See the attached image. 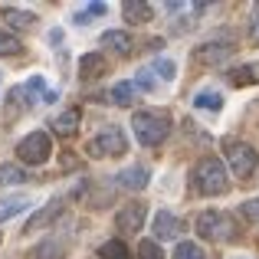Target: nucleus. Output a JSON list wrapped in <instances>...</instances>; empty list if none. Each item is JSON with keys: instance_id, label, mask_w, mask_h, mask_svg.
Masks as SVG:
<instances>
[{"instance_id": "nucleus-16", "label": "nucleus", "mask_w": 259, "mask_h": 259, "mask_svg": "<svg viewBox=\"0 0 259 259\" xmlns=\"http://www.w3.org/2000/svg\"><path fill=\"white\" fill-rule=\"evenodd\" d=\"M4 20L10 26H17V30H26V26L36 23V17H33L30 10H17V7H4Z\"/></svg>"}, {"instance_id": "nucleus-4", "label": "nucleus", "mask_w": 259, "mask_h": 259, "mask_svg": "<svg viewBox=\"0 0 259 259\" xmlns=\"http://www.w3.org/2000/svg\"><path fill=\"white\" fill-rule=\"evenodd\" d=\"M227 161H230V167H233V174L249 177L256 171V164H259V154H256L253 145H246V141H230L227 145Z\"/></svg>"}, {"instance_id": "nucleus-15", "label": "nucleus", "mask_w": 259, "mask_h": 259, "mask_svg": "<svg viewBox=\"0 0 259 259\" xmlns=\"http://www.w3.org/2000/svg\"><path fill=\"white\" fill-rule=\"evenodd\" d=\"M59 213H63V203H59V200H56V203H46V207L39 210L36 217H30V220H26V230H39V227H46V223H53Z\"/></svg>"}, {"instance_id": "nucleus-25", "label": "nucleus", "mask_w": 259, "mask_h": 259, "mask_svg": "<svg viewBox=\"0 0 259 259\" xmlns=\"http://www.w3.org/2000/svg\"><path fill=\"white\" fill-rule=\"evenodd\" d=\"M20 53H23V43H20L17 36L0 33V56H20Z\"/></svg>"}, {"instance_id": "nucleus-23", "label": "nucleus", "mask_w": 259, "mask_h": 259, "mask_svg": "<svg viewBox=\"0 0 259 259\" xmlns=\"http://www.w3.org/2000/svg\"><path fill=\"white\" fill-rule=\"evenodd\" d=\"M36 259H66V253H63V243H56V240H46L43 246L36 249Z\"/></svg>"}, {"instance_id": "nucleus-14", "label": "nucleus", "mask_w": 259, "mask_h": 259, "mask_svg": "<svg viewBox=\"0 0 259 259\" xmlns=\"http://www.w3.org/2000/svg\"><path fill=\"white\" fill-rule=\"evenodd\" d=\"M121 10H125V20H128V23H148V20L154 17V10L148 4H141V0H128Z\"/></svg>"}, {"instance_id": "nucleus-6", "label": "nucleus", "mask_w": 259, "mask_h": 259, "mask_svg": "<svg viewBox=\"0 0 259 259\" xmlns=\"http://www.w3.org/2000/svg\"><path fill=\"white\" fill-rule=\"evenodd\" d=\"M125 148H128L125 132H121V128H115V125H108L105 132H102L99 138L89 145V154H92V158H99V154H112V158H121V154H125Z\"/></svg>"}, {"instance_id": "nucleus-18", "label": "nucleus", "mask_w": 259, "mask_h": 259, "mask_svg": "<svg viewBox=\"0 0 259 259\" xmlns=\"http://www.w3.org/2000/svg\"><path fill=\"white\" fill-rule=\"evenodd\" d=\"M26 207H30L26 197H7V200H0V223L10 220V217H17V213H23Z\"/></svg>"}, {"instance_id": "nucleus-8", "label": "nucleus", "mask_w": 259, "mask_h": 259, "mask_svg": "<svg viewBox=\"0 0 259 259\" xmlns=\"http://www.w3.org/2000/svg\"><path fill=\"white\" fill-rule=\"evenodd\" d=\"M181 233H184V223L174 213H167V210H158V217H154V236L158 240H177Z\"/></svg>"}, {"instance_id": "nucleus-26", "label": "nucleus", "mask_w": 259, "mask_h": 259, "mask_svg": "<svg viewBox=\"0 0 259 259\" xmlns=\"http://www.w3.org/2000/svg\"><path fill=\"white\" fill-rule=\"evenodd\" d=\"M174 259H207V256H203V249L197 243H181L174 249Z\"/></svg>"}, {"instance_id": "nucleus-1", "label": "nucleus", "mask_w": 259, "mask_h": 259, "mask_svg": "<svg viewBox=\"0 0 259 259\" xmlns=\"http://www.w3.org/2000/svg\"><path fill=\"white\" fill-rule=\"evenodd\" d=\"M132 128H135V138L145 148H158L171 135V118H167V112H138L132 118Z\"/></svg>"}, {"instance_id": "nucleus-22", "label": "nucleus", "mask_w": 259, "mask_h": 259, "mask_svg": "<svg viewBox=\"0 0 259 259\" xmlns=\"http://www.w3.org/2000/svg\"><path fill=\"white\" fill-rule=\"evenodd\" d=\"M26 181V171L17 164H0V184H23Z\"/></svg>"}, {"instance_id": "nucleus-28", "label": "nucleus", "mask_w": 259, "mask_h": 259, "mask_svg": "<svg viewBox=\"0 0 259 259\" xmlns=\"http://www.w3.org/2000/svg\"><path fill=\"white\" fill-rule=\"evenodd\" d=\"M151 69H158V72H161V79H167V82H171V79L177 76V66L171 63V59H161V63H154V66H151Z\"/></svg>"}, {"instance_id": "nucleus-17", "label": "nucleus", "mask_w": 259, "mask_h": 259, "mask_svg": "<svg viewBox=\"0 0 259 259\" xmlns=\"http://www.w3.org/2000/svg\"><path fill=\"white\" fill-rule=\"evenodd\" d=\"M99 256H102V259H135V256H132V249H128L121 240H108V243H102V246H99Z\"/></svg>"}, {"instance_id": "nucleus-11", "label": "nucleus", "mask_w": 259, "mask_h": 259, "mask_svg": "<svg viewBox=\"0 0 259 259\" xmlns=\"http://www.w3.org/2000/svg\"><path fill=\"white\" fill-rule=\"evenodd\" d=\"M53 132L59 135V138H72V135L79 132V108H69V112H63L56 121H53Z\"/></svg>"}, {"instance_id": "nucleus-29", "label": "nucleus", "mask_w": 259, "mask_h": 259, "mask_svg": "<svg viewBox=\"0 0 259 259\" xmlns=\"http://www.w3.org/2000/svg\"><path fill=\"white\" fill-rule=\"evenodd\" d=\"M240 213L246 217V220L259 223V197H256V200H246V203H243V207H240Z\"/></svg>"}, {"instance_id": "nucleus-5", "label": "nucleus", "mask_w": 259, "mask_h": 259, "mask_svg": "<svg viewBox=\"0 0 259 259\" xmlns=\"http://www.w3.org/2000/svg\"><path fill=\"white\" fill-rule=\"evenodd\" d=\"M17 154L26 161V164H46L50 154H53V145H50V138H46L43 132H33L17 145Z\"/></svg>"}, {"instance_id": "nucleus-9", "label": "nucleus", "mask_w": 259, "mask_h": 259, "mask_svg": "<svg viewBox=\"0 0 259 259\" xmlns=\"http://www.w3.org/2000/svg\"><path fill=\"white\" fill-rule=\"evenodd\" d=\"M148 181H151V177H148V171L141 164H135V167H125V171L118 174V184L125 190H145L148 187Z\"/></svg>"}, {"instance_id": "nucleus-3", "label": "nucleus", "mask_w": 259, "mask_h": 259, "mask_svg": "<svg viewBox=\"0 0 259 259\" xmlns=\"http://www.w3.org/2000/svg\"><path fill=\"white\" fill-rule=\"evenodd\" d=\"M197 233H200L203 240H210V243H223V240H233L236 236V227H233V220H230L227 213H220V210H203V213L197 217Z\"/></svg>"}, {"instance_id": "nucleus-10", "label": "nucleus", "mask_w": 259, "mask_h": 259, "mask_svg": "<svg viewBox=\"0 0 259 259\" xmlns=\"http://www.w3.org/2000/svg\"><path fill=\"white\" fill-rule=\"evenodd\" d=\"M102 72H105V59L99 56V53H85L82 59H79V79H99Z\"/></svg>"}, {"instance_id": "nucleus-30", "label": "nucleus", "mask_w": 259, "mask_h": 259, "mask_svg": "<svg viewBox=\"0 0 259 259\" xmlns=\"http://www.w3.org/2000/svg\"><path fill=\"white\" fill-rule=\"evenodd\" d=\"M138 85H145V89H154V85H158L154 72H151V69H141V72H138Z\"/></svg>"}, {"instance_id": "nucleus-31", "label": "nucleus", "mask_w": 259, "mask_h": 259, "mask_svg": "<svg viewBox=\"0 0 259 259\" xmlns=\"http://www.w3.org/2000/svg\"><path fill=\"white\" fill-rule=\"evenodd\" d=\"M256 43H259V36H256Z\"/></svg>"}, {"instance_id": "nucleus-19", "label": "nucleus", "mask_w": 259, "mask_h": 259, "mask_svg": "<svg viewBox=\"0 0 259 259\" xmlns=\"http://www.w3.org/2000/svg\"><path fill=\"white\" fill-rule=\"evenodd\" d=\"M227 56H230V46L227 43H223V46H213V43H210V46H203V50H197V63H210V66H213V63H223Z\"/></svg>"}, {"instance_id": "nucleus-21", "label": "nucleus", "mask_w": 259, "mask_h": 259, "mask_svg": "<svg viewBox=\"0 0 259 259\" xmlns=\"http://www.w3.org/2000/svg\"><path fill=\"white\" fill-rule=\"evenodd\" d=\"M230 82L233 85H253L259 82V66H240V69L230 72Z\"/></svg>"}, {"instance_id": "nucleus-7", "label": "nucleus", "mask_w": 259, "mask_h": 259, "mask_svg": "<svg viewBox=\"0 0 259 259\" xmlns=\"http://www.w3.org/2000/svg\"><path fill=\"white\" fill-rule=\"evenodd\" d=\"M115 223H118V230H125V233H138V230L145 227V203L135 200V203H128V207H121L118 217H115Z\"/></svg>"}, {"instance_id": "nucleus-24", "label": "nucleus", "mask_w": 259, "mask_h": 259, "mask_svg": "<svg viewBox=\"0 0 259 259\" xmlns=\"http://www.w3.org/2000/svg\"><path fill=\"white\" fill-rule=\"evenodd\" d=\"M105 10H108L105 4H89L85 10H79V13H76V17H72V20H76V23H82V26H85V23H92L95 17H102V13H105Z\"/></svg>"}, {"instance_id": "nucleus-12", "label": "nucleus", "mask_w": 259, "mask_h": 259, "mask_svg": "<svg viewBox=\"0 0 259 259\" xmlns=\"http://www.w3.org/2000/svg\"><path fill=\"white\" fill-rule=\"evenodd\" d=\"M102 43H105L112 53H118V56H132V36L121 33V30H108L105 36H102Z\"/></svg>"}, {"instance_id": "nucleus-20", "label": "nucleus", "mask_w": 259, "mask_h": 259, "mask_svg": "<svg viewBox=\"0 0 259 259\" xmlns=\"http://www.w3.org/2000/svg\"><path fill=\"white\" fill-rule=\"evenodd\" d=\"M194 105L203 108V112H220V108H223V95H220V92H210V89H203V92L194 99Z\"/></svg>"}, {"instance_id": "nucleus-27", "label": "nucleus", "mask_w": 259, "mask_h": 259, "mask_svg": "<svg viewBox=\"0 0 259 259\" xmlns=\"http://www.w3.org/2000/svg\"><path fill=\"white\" fill-rule=\"evenodd\" d=\"M138 253H141V259H164V249L158 246V240H145L138 246Z\"/></svg>"}, {"instance_id": "nucleus-2", "label": "nucleus", "mask_w": 259, "mask_h": 259, "mask_svg": "<svg viewBox=\"0 0 259 259\" xmlns=\"http://www.w3.org/2000/svg\"><path fill=\"white\" fill-rule=\"evenodd\" d=\"M194 184L200 194L207 197H217V194H227L230 190V174L223 167L220 158H203L200 164L194 167Z\"/></svg>"}, {"instance_id": "nucleus-13", "label": "nucleus", "mask_w": 259, "mask_h": 259, "mask_svg": "<svg viewBox=\"0 0 259 259\" xmlns=\"http://www.w3.org/2000/svg\"><path fill=\"white\" fill-rule=\"evenodd\" d=\"M112 102L118 108H132L135 102H138V85H135V82H118L112 89Z\"/></svg>"}]
</instances>
